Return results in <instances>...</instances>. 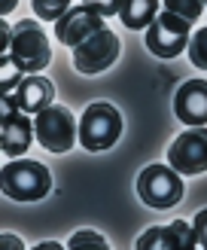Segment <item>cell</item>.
I'll use <instances>...</instances> for the list:
<instances>
[{"mask_svg": "<svg viewBox=\"0 0 207 250\" xmlns=\"http://www.w3.org/2000/svg\"><path fill=\"white\" fill-rule=\"evenodd\" d=\"M16 6H19V0H0V16L9 19L12 12H16Z\"/></svg>", "mask_w": 207, "mask_h": 250, "instance_id": "cell-23", "label": "cell"}, {"mask_svg": "<svg viewBox=\"0 0 207 250\" xmlns=\"http://www.w3.org/2000/svg\"><path fill=\"white\" fill-rule=\"evenodd\" d=\"M158 12H162V0H122L119 19L131 31H146Z\"/></svg>", "mask_w": 207, "mask_h": 250, "instance_id": "cell-14", "label": "cell"}, {"mask_svg": "<svg viewBox=\"0 0 207 250\" xmlns=\"http://www.w3.org/2000/svg\"><path fill=\"white\" fill-rule=\"evenodd\" d=\"M189 40H192V21L174 16L170 9H162L155 16V21L143 31V43L150 49V55L165 58V61L186 52Z\"/></svg>", "mask_w": 207, "mask_h": 250, "instance_id": "cell-6", "label": "cell"}, {"mask_svg": "<svg viewBox=\"0 0 207 250\" xmlns=\"http://www.w3.org/2000/svg\"><path fill=\"white\" fill-rule=\"evenodd\" d=\"M34 131H37V144L55 156L73 149L79 141V122L73 116V110L64 104H52L40 110L34 116Z\"/></svg>", "mask_w": 207, "mask_h": 250, "instance_id": "cell-4", "label": "cell"}, {"mask_svg": "<svg viewBox=\"0 0 207 250\" xmlns=\"http://www.w3.org/2000/svg\"><path fill=\"white\" fill-rule=\"evenodd\" d=\"M67 250H110V244H107V238H104L101 232H94V229H79V232L70 235Z\"/></svg>", "mask_w": 207, "mask_h": 250, "instance_id": "cell-17", "label": "cell"}, {"mask_svg": "<svg viewBox=\"0 0 207 250\" xmlns=\"http://www.w3.org/2000/svg\"><path fill=\"white\" fill-rule=\"evenodd\" d=\"M137 195L146 208L152 210H168L183 202V174L174 171L168 162L146 165L137 177Z\"/></svg>", "mask_w": 207, "mask_h": 250, "instance_id": "cell-5", "label": "cell"}, {"mask_svg": "<svg viewBox=\"0 0 207 250\" xmlns=\"http://www.w3.org/2000/svg\"><path fill=\"white\" fill-rule=\"evenodd\" d=\"M195 244L198 238H195L192 223L174 220L168 226H150L137 238L134 250H195Z\"/></svg>", "mask_w": 207, "mask_h": 250, "instance_id": "cell-11", "label": "cell"}, {"mask_svg": "<svg viewBox=\"0 0 207 250\" xmlns=\"http://www.w3.org/2000/svg\"><path fill=\"white\" fill-rule=\"evenodd\" d=\"M174 116L186 128L207 125V80L195 77L180 83V89L174 92Z\"/></svg>", "mask_w": 207, "mask_h": 250, "instance_id": "cell-12", "label": "cell"}, {"mask_svg": "<svg viewBox=\"0 0 207 250\" xmlns=\"http://www.w3.org/2000/svg\"><path fill=\"white\" fill-rule=\"evenodd\" d=\"M37 141L34 131V119L31 113L16 107L12 95H3V125H0V144H3V156L6 159H21Z\"/></svg>", "mask_w": 207, "mask_h": 250, "instance_id": "cell-9", "label": "cell"}, {"mask_svg": "<svg viewBox=\"0 0 207 250\" xmlns=\"http://www.w3.org/2000/svg\"><path fill=\"white\" fill-rule=\"evenodd\" d=\"M104 28H107V24H104V16H101V12L92 9L89 3H76L61 21H55V40H58L61 46L76 49L79 43H85L92 34L104 31Z\"/></svg>", "mask_w": 207, "mask_h": 250, "instance_id": "cell-10", "label": "cell"}, {"mask_svg": "<svg viewBox=\"0 0 207 250\" xmlns=\"http://www.w3.org/2000/svg\"><path fill=\"white\" fill-rule=\"evenodd\" d=\"M201 250H204V247H201Z\"/></svg>", "mask_w": 207, "mask_h": 250, "instance_id": "cell-25", "label": "cell"}, {"mask_svg": "<svg viewBox=\"0 0 207 250\" xmlns=\"http://www.w3.org/2000/svg\"><path fill=\"white\" fill-rule=\"evenodd\" d=\"M34 250H64V247H61L58 241H40V244H37Z\"/></svg>", "mask_w": 207, "mask_h": 250, "instance_id": "cell-24", "label": "cell"}, {"mask_svg": "<svg viewBox=\"0 0 207 250\" xmlns=\"http://www.w3.org/2000/svg\"><path fill=\"white\" fill-rule=\"evenodd\" d=\"M162 9H170L174 16L195 24L207 12V0H162Z\"/></svg>", "mask_w": 207, "mask_h": 250, "instance_id": "cell-16", "label": "cell"}, {"mask_svg": "<svg viewBox=\"0 0 207 250\" xmlns=\"http://www.w3.org/2000/svg\"><path fill=\"white\" fill-rule=\"evenodd\" d=\"M0 250H24L21 238L16 232H3V238H0Z\"/></svg>", "mask_w": 207, "mask_h": 250, "instance_id": "cell-22", "label": "cell"}, {"mask_svg": "<svg viewBox=\"0 0 207 250\" xmlns=\"http://www.w3.org/2000/svg\"><path fill=\"white\" fill-rule=\"evenodd\" d=\"M76 6L73 0H31V9H34V19L40 21H61L67 12Z\"/></svg>", "mask_w": 207, "mask_h": 250, "instance_id": "cell-15", "label": "cell"}, {"mask_svg": "<svg viewBox=\"0 0 207 250\" xmlns=\"http://www.w3.org/2000/svg\"><path fill=\"white\" fill-rule=\"evenodd\" d=\"M24 80V70L19 67V61L12 58V55H3V64H0V83H3V95L9 92H16L19 85Z\"/></svg>", "mask_w": 207, "mask_h": 250, "instance_id": "cell-19", "label": "cell"}, {"mask_svg": "<svg viewBox=\"0 0 207 250\" xmlns=\"http://www.w3.org/2000/svg\"><path fill=\"white\" fill-rule=\"evenodd\" d=\"M119 49H122L119 34L104 28V31L92 34L85 43H79L76 49H70V61L76 67V73H82V77H97V73H104L116 64Z\"/></svg>", "mask_w": 207, "mask_h": 250, "instance_id": "cell-7", "label": "cell"}, {"mask_svg": "<svg viewBox=\"0 0 207 250\" xmlns=\"http://www.w3.org/2000/svg\"><path fill=\"white\" fill-rule=\"evenodd\" d=\"M122 113L107 101H92L79 116V146L89 153H104L122 137Z\"/></svg>", "mask_w": 207, "mask_h": 250, "instance_id": "cell-3", "label": "cell"}, {"mask_svg": "<svg viewBox=\"0 0 207 250\" xmlns=\"http://www.w3.org/2000/svg\"><path fill=\"white\" fill-rule=\"evenodd\" d=\"M9 95H12V101H16V107L24 110V113H31V116H37L40 110L55 104V85L49 77H43V73H28L19 89L9 92Z\"/></svg>", "mask_w": 207, "mask_h": 250, "instance_id": "cell-13", "label": "cell"}, {"mask_svg": "<svg viewBox=\"0 0 207 250\" xmlns=\"http://www.w3.org/2000/svg\"><path fill=\"white\" fill-rule=\"evenodd\" d=\"M6 55L16 58L24 73H43L49 67L52 43H49V34L43 31L40 19H19L12 24V40Z\"/></svg>", "mask_w": 207, "mask_h": 250, "instance_id": "cell-2", "label": "cell"}, {"mask_svg": "<svg viewBox=\"0 0 207 250\" xmlns=\"http://www.w3.org/2000/svg\"><path fill=\"white\" fill-rule=\"evenodd\" d=\"M186 55H189L195 70H207V24L198 28V31H192V40H189Z\"/></svg>", "mask_w": 207, "mask_h": 250, "instance_id": "cell-18", "label": "cell"}, {"mask_svg": "<svg viewBox=\"0 0 207 250\" xmlns=\"http://www.w3.org/2000/svg\"><path fill=\"white\" fill-rule=\"evenodd\" d=\"M168 165L183 177L207 174V125H195L174 137V144L168 146Z\"/></svg>", "mask_w": 207, "mask_h": 250, "instance_id": "cell-8", "label": "cell"}, {"mask_svg": "<svg viewBox=\"0 0 207 250\" xmlns=\"http://www.w3.org/2000/svg\"><path fill=\"white\" fill-rule=\"evenodd\" d=\"M0 186L12 202H40L52 192V171L37 159H9L0 174Z\"/></svg>", "mask_w": 207, "mask_h": 250, "instance_id": "cell-1", "label": "cell"}, {"mask_svg": "<svg viewBox=\"0 0 207 250\" xmlns=\"http://www.w3.org/2000/svg\"><path fill=\"white\" fill-rule=\"evenodd\" d=\"M192 229H195V238H198V244L207 250V208L198 210V214L192 217Z\"/></svg>", "mask_w": 207, "mask_h": 250, "instance_id": "cell-21", "label": "cell"}, {"mask_svg": "<svg viewBox=\"0 0 207 250\" xmlns=\"http://www.w3.org/2000/svg\"><path fill=\"white\" fill-rule=\"evenodd\" d=\"M79 3H89L92 9H97L104 19L110 16H119V9H122V0H79Z\"/></svg>", "mask_w": 207, "mask_h": 250, "instance_id": "cell-20", "label": "cell"}]
</instances>
